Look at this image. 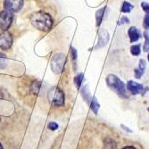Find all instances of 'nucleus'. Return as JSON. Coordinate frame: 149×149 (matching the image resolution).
I'll use <instances>...</instances> for the list:
<instances>
[{
  "mask_svg": "<svg viewBox=\"0 0 149 149\" xmlns=\"http://www.w3.org/2000/svg\"><path fill=\"white\" fill-rule=\"evenodd\" d=\"M30 21L33 27L41 31H47L53 26V19L51 15L43 11H38L31 13Z\"/></svg>",
  "mask_w": 149,
  "mask_h": 149,
  "instance_id": "1",
  "label": "nucleus"
},
{
  "mask_svg": "<svg viewBox=\"0 0 149 149\" xmlns=\"http://www.w3.org/2000/svg\"><path fill=\"white\" fill-rule=\"evenodd\" d=\"M106 84L113 91H114L120 98H128L127 90L124 83L116 75L109 74L106 77Z\"/></svg>",
  "mask_w": 149,
  "mask_h": 149,
  "instance_id": "2",
  "label": "nucleus"
},
{
  "mask_svg": "<svg viewBox=\"0 0 149 149\" xmlns=\"http://www.w3.org/2000/svg\"><path fill=\"white\" fill-rule=\"evenodd\" d=\"M47 97L55 106H63L64 104V93L57 86L53 87L49 89Z\"/></svg>",
  "mask_w": 149,
  "mask_h": 149,
  "instance_id": "3",
  "label": "nucleus"
},
{
  "mask_svg": "<svg viewBox=\"0 0 149 149\" xmlns=\"http://www.w3.org/2000/svg\"><path fill=\"white\" fill-rule=\"evenodd\" d=\"M66 63V56L63 53H58L54 55L51 59V70L56 74H60L64 69Z\"/></svg>",
  "mask_w": 149,
  "mask_h": 149,
  "instance_id": "4",
  "label": "nucleus"
},
{
  "mask_svg": "<svg viewBox=\"0 0 149 149\" xmlns=\"http://www.w3.org/2000/svg\"><path fill=\"white\" fill-rule=\"evenodd\" d=\"M13 19V15L12 12H9L7 10L2 11L0 13V29L4 31H7L12 25Z\"/></svg>",
  "mask_w": 149,
  "mask_h": 149,
  "instance_id": "5",
  "label": "nucleus"
},
{
  "mask_svg": "<svg viewBox=\"0 0 149 149\" xmlns=\"http://www.w3.org/2000/svg\"><path fill=\"white\" fill-rule=\"evenodd\" d=\"M127 89L129 92H130L132 95H144L146 94V91L149 90L148 88H145L142 84H139L136 81H133V80H129L128 83H127Z\"/></svg>",
  "mask_w": 149,
  "mask_h": 149,
  "instance_id": "6",
  "label": "nucleus"
},
{
  "mask_svg": "<svg viewBox=\"0 0 149 149\" xmlns=\"http://www.w3.org/2000/svg\"><path fill=\"white\" fill-rule=\"evenodd\" d=\"M13 45V36L6 31L0 34V48L3 50H8Z\"/></svg>",
  "mask_w": 149,
  "mask_h": 149,
  "instance_id": "7",
  "label": "nucleus"
},
{
  "mask_svg": "<svg viewBox=\"0 0 149 149\" xmlns=\"http://www.w3.org/2000/svg\"><path fill=\"white\" fill-rule=\"evenodd\" d=\"M4 6L9 12H18L23 6V0H5Z\"/></svg>",
  "mask_w": 149,
  "mask_h": 149,
  "instance_id": "8",
  "label": "nucleus"
},
{
  "mask_svg": "<svg viewBox=\"0 0 149 149\" xmlns=\"http://www.w3.org/2000/svg\"><path fill=\"white\" fill-rule=\"evenodd\" d=\"M109 39H110V36L108 31L104 29H101L98 34V42L97 45L95 47V49H98L105 47L107 43L109 42Z\"/></svg>",
  "mask_w": 149,
  "mask_h": 149,
  "instance_id": "9",
  "label": "nucleus"
},
{
  "mask_svg": "<svg viewBox=\"0 0 149 149\" xmlns=\"http://www.w3.org/2000/svg\"><path fill=\"white\" fill-rule=\"evenodd\" d=\"M128 34H129V37H130V43H134V42H137L138 40L140 38V32L136 28V27H130L128 31Z\"/></svg>",
  "mask_w": 149,
  "mask_h": 149,
  "instance_id": "10",
  "label": "nucleus"
},
{
  "mask_svg": "<svg viewBox=\"0 0 149 149\" xmlns=\"http://www.w3.org/2000/svg\"><path fill=\"white\" fill-rule=\"evenodd\" d=\"M106 9H107L106 6H104V7L100 8L99 10H97V13H96V20H97V27L101 24V22H102L104 15H105V11H106Z\"/></svg>",
  "mask_w": 149,
  "mask_h": 149,
  "instance_id": "11",
  "label": "nucleus"
},
{
  "mask_svg": "<svg viewBox=\"0 0 149 149\" xmlns=\"http://www.w3.org/2000/svg\"><path fill=\"white\" fill-rule=\"evenodd\" d=\"M80 93H81V96H82L83 99H84L87 103L90 104V101H91L92 98H91V97H90V92H89L88 86V85H85L82 88H81Z\"/></svg>",
  "mask_w": 149,
  "mask_h": 149,
  "instance_id": "12",
  "label": "nucleus"
},
{
  "mask_svg": "<svg viewBox=\"0 0 149 149\" xmlns=\"http://www.w3.org/2000/svg\"><path fill=\"white\" fill-rule=\"evenodd\" d=\"M89 104H90V108H91L92 112H93L95 114H96V115H97L98 111H99V108H100V104H99L97 99L96 97H92V99H91Z\"/></svg>",
  "mask_w": 149,
  "mask_h": 149,
  "instance_id": "13",
  "label": "nucleus"
},
{
  "mask_svg": "<svg viewBox=\"0 0 149 149\" xmlns=\"http://www.w3.org/2000/svg\"><path fill=\"white\" fill-rule=\"evenodd\" d=\"M40 89H41V81H34L33 84L31 85V91L33 92V94H38Z\"/></svg>",
  "mask_w": 149,
  "mask_h": 149,
  "instance_id": "14",
  "label": "nucleus"
},
{
  "mask_svg": "<svg viewBox=\"0 0 149 149\" xmlns=\"http://www.w3.org/2000/svg\"><path fill=\"white\" fill-rule=\"evenodd\" d=\"M83 78H84V75L83 73H79L75 79H74V82H75V85L77 87V88H79L80 86H81V83H82V81H83Z\"/></svg>",
  "mask_w": 149,
  "mask_h": 149,
  "instance_id": "15",
  "label": "nucleus"
},
{
  "mask_svg": "<svg viewBox=\"0 0 149 149\" xmlns=\"http://www.w3.org/2000/svg\"><path fill=\"white\" fill-rule=\"evenodd\" d=\"M130 52H131L132 55L135 56H139L140 55V52H141V50H140V45H133V46H131Z\"/></svg>",
  "mask_w": 149,
  "mask_h": 149,
  "instance_id": "16",
  "label": "nucleus"
},
{
  "mask_svg": "<svg viewBox=\"0 0 149 149\" xmlns=\"http://www.w3.org/2000/svg\"><path fill=\"white\" fill-rule=\"evenodd\" d=\"M7 57L4 53H0V69H5L6 67Z\"/></svg>",
  "mask_w": 149,
  "mask_h": 149,
  "instance_id": "17",
  "label": "nucleus"
},
{
  "mask_svg": "<svg viewBox=\"0 0 149 149\" xmlns=\"http://www.w3.org/2000/svg\"><path fill=\"white\" fill-rule=\"evenodd\" d=\"M132 9H133V6L130 3L124 2L123 5V7H121V12L123 13H130Z\"/></svg>",
  "mask_w": 149,
  "mask_h": 149,
  "instance_id": "18",
  "label": "nucleus"
},
{
  "mask_svg": "<svg viewBox=\"0 0 149 149\" xmlns=\"http://www.w3.org/2000/svg\"><path fill=\"white\" fill-rule=\"evenodd\" d=\"M144 38H145V44L143 47V50L145 52H148L149 51V35L146 31L144 32Z\"/></svg>",
  "mask_w": 149,
  "mask_h": 149,
  "instance_id": "19",
  "label": "nucleus"
},
{
  "mask_svg": "<svg viewBox=\"0 0 149 149\" xmlns=\"http://www.w3.org/2000/svg\"><path fill=\"white\" fill-rule=\"evenodd\" d=\"M143 26H144L145 30H148L149 29V15H145Z\"/></svg>",
  "mask_w": 149,
  "mask_h": 149,
  "instance_id": "20",
  "label": "nucleus"
},
{
  "mask_svg": "<svg viewBox=\"0 0 149 149\" xmlns=\"http://www.w3.org/2000/svg\"><path fill=\"white\" fill-rule=\"evenodd\" d=\"M48 129L51 130H56L59 128V125L56 123H54V121H51V123H48Z\"/></svg>",
  "mask_w": 149,
  "mask_h": 149,
  "instance_id": "21",
  "label": "nucleus"
},
{
  "mask_svg": "<svg viewBox=\"0 0 149 149\" xmlns=\"http://www.w3.org/2000/svg\"><path fill=\"white\" fill-rule=\"evenodd\" d=\"M127 23H130V19L126 16H123L119 20L118 25H123V24H127Z\"/></svg>",
  "mask_w": 149,
  "mask_h": 149,
  "instance_id": "22",
  "label": "nucleus"
},
{
  "mask_svg": "<svg viewBox=\"0 0 149 149\" xmlns=\"http://www.w3.org/2000/svg\"><path fill=\"white\" fill-rule=\"evenodd\" d=\"M139 69L140 71H142L143 72H145V70H146V61H145L144 59H140V60H139Z\"/></svg>",
  "mask_w": 149,
  "mask_h": 149,
  "instance_id": "23",
  "label": "nucleus"
},
{
  "mask_svg": "<svg viewBox=\"0 0 149 149\" xmlns=\"http://www.w3.org/2000/svg\"><path fill=\"white\" fill-rule=\"evenodd\" d=\"M144 73H145V72H143L142 71H140L139 68H138V69H135V71H134L135 78H136V79H140V78L143 76Z\"/></svg>",
  "mask_w": 149,
  "mask_h": 149,
  "instance_id": "24",
  "label": "nucleus"
},
{
  "mask_svg": "<svg viewBox=\"0 0 149 149\" xmlns=\"http://www.w3.org/2000/svg\"><path fill=\"white\" fill-rule=\"evenodd\" d=\"M141 7L146 12V15H149V4L143 2V3H141Z\"/></svg>",
  "mask_w": 149,
  "mask_h": 149,
  "instance_id": "25",
  "label": "nucleus"
},
{
  "mask_svg": "<svg viewBox=\"0 0 149 149\" xmlns=\"http://www.w3.org/2000/svg\"><path fill=\"white\" fill-rule=\"evenodd\" d=\"M71 54H72V59L73 60H76L77 59V51H76V49H74V48H72V50H71Z\"/></svg>",
  "mask_w": 149,
  "mask_h": 149,
  "instance_id": "26",
  "label": "nucleus"
},
{
  "mask_svg": "<svg viewBox=\"0 0 149 149\" xmlns=\"http://www.w3.org/2000/svg\"><path fill=\"white\" fill-rule=\"evenodd\" d=\"M121 149H137L135 146H124Z\"/></svg>",
  "mask_w": 149,
  "mask_h": 149,
  "instance_id": "27",
  "label": "nucleus"
},
{
  "mask_svg": "<svg viewBox=\"0 0 149 149\" xmlns=\"http://www.w3.org/2000/svg\"><path fill=\"white\" fill-rule=\"evenodd\" d=\"M121 128H123V129H124V130H126V131H129V132H132V130H130L129 128H127V127H126V126H124L123 124L121 125Z\"/></svg>",
  "mask_w": 149,
  "mask_h": 149,
  "instance_id": "28",
  "label": "nucleus"
},
{
  "mask_svg": "<svg viewBox=\"0 0 149 149\" xmlns=\"http://www.w3.org/2000/svg\"><path fill=\"white\" fill-rule=\"evenodd\" d=\"M0 149H4V147H3V146H2L1 143H0Z\"/></svg>",
  "mask_w": 149,
  "mask_h": 149,
  "instance_id": "29",
  "label": "nucleus"
},
{
  "mask_svg": "<svg viewBox=\"0 0 149 149\" xmlns=\"http://www.w3.org/2000/svg\"><path fill=\"white\" fill-rule=\"evenodd\" d=\"M147 59H148V61H149V54H148V56H147Z\"/></svg>",
  "mask_w": 149,
  "mask_h": 149,
  "instance_id": "30",
  "label": "nucleus"
},
{
  "mask_svg": "<svg viewBox=\"0 0 149 149\" xmlns=\"http://www.w3.org/2000/svg\"><path fill=\"white\" fill-rule=\"evenodd\" d=\"M147 111L149 112V107H147Z\"/></svg>",
  "mask_w": 149,
  "mask_h": 149,
  "instance_id": "31",
  "label": "nucleus"
}]
</instances>
